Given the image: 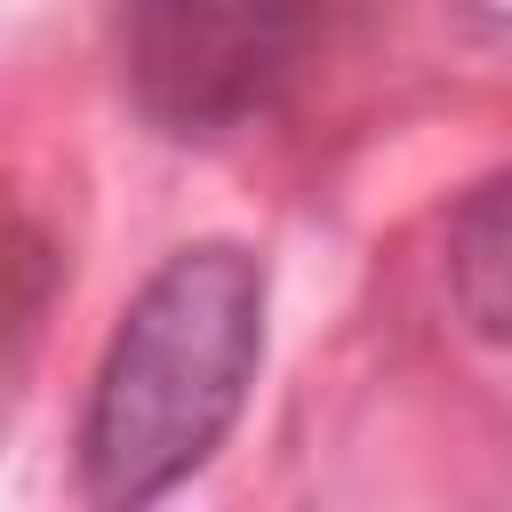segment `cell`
Listing matches in <instances>:
<instances>
[{
  "label": "cell",
  "mask_w": 512,
  "mask_h": 512,
  "mask_svg": "<svg viewBox=\"0 0 512 512\" xmlns=\"http://www.w3.org/2000/svg\"><path fill=\"white\" fill-rule=\"evenodd\" d=\"M264 368V264L232 240L176 248L120 312L88 416H80V488L104 512L160 504L184 488L248 408Z\"/></svg>",
  "instance_id": "6da1fadb"
},
{
  "label": "cell",
  "mask_w": 512,
  "mask_h": 512,
  "mask_svg": "<svg viewBox=\"0 0 512 512\" xmlns=\"http://www.w3.org/2000/svg\"><path fill=\"white\" fill-rule=\"evenodd\" d=\"M448 296L480 344L512 352V176L464 192L448 216Z\"/></svg>",
  "instance_id": "3957f363"
},
{
  "label": "cell",
  "mask_w": 512,
  "mask_h": 512,
  "mask_svg": "<svg viewBox=\"0 0 512 512\" xmlns=\"http://www.w3.org/2000/svg\"><path fill=\"white\" fill-rule=\"evenodd\" d=\"M328 0H128V80L168 136L264 120L312 64Z\"/></svg>",
  "instance_id": "7a4b0ae2"
}]
</instances>
